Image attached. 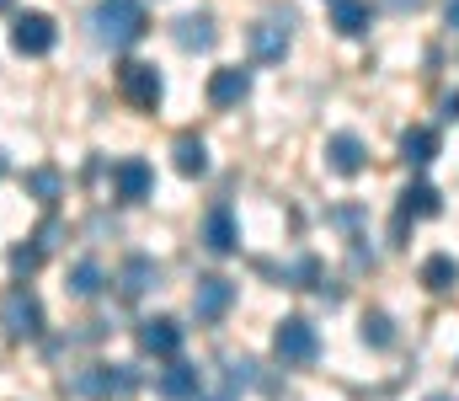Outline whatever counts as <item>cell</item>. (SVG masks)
<instances>
[{"instance_id": "cell-1", "label": "cell", "mask_w": 459, "mask_h": 401, "mask_svg": "<svg viewBox=\"0 0 459 401\" xmlns=\"http://www.w3.org/2000/svg\"><path fill=\"white\" fill-rule=\"evenodd\" d=\"M91 27H97L102 43H113V48H134V43L150 32V16H144L139 0H102L97 16H91Z\"/></svg>"}, {"instance_id": "cell-2", "label": "cell", "mask_w": 459, "mask_h": 401, "mask_svg": "<svg viewBox=\"0 0 459 401\" xmlns=\"http://www.w3.org/2000/svg\"><path fill=\"white\" fill-rule=\"evenodd\" d=\"M75 397H91V401H128L139 391V370L134 364H91L70 380Z\"/></svg>"}, {"instance_id": "cell-3", "label": "cell", "mask_w": 459, "mask_h": 401, "mask_svg": "<svg viewBox=\"0 0 459 401\" xmlns=\"http://www.w3.org/2000/svg\"><path fill=\"white\" fill-rule=\"evenodd\" d=\"M0 332H5L11 343H32V337H43V300H38L27 283L5 289V300H0Z\"/></svg>"}, {"instance_id": "cell-4", "label": "cell", "mask_w": 459, "mask_h": 401, "mask_svg": "<svg viewBox=\"0 0 459 401\" xmlns=\"http://www.w3.org/2000/svg\"><path fill=\"white\" fill-rule=\"evenodd\" d=\"M316 353H321V337H316V327H310L305 316L278 321V332H273V359H278L283 370H305V364H316Z\"/></svg>"}, {"instance_id": "cell-5", "label": "cell", "mask_w": 459, "mask_h": 401, "mask_svg": "<svg viewBox=\"0 0 459 401\" xmlns=\"http://www.w3.org/2000/svg\"><path fill=\"white\" fill-rule=\"evenodd\" d=\"M117 92H123L128 108L155 113V108H160V70L144 65V59H128V65H117Z\"/></svg>"}, {"instance_id": "cell-6", "label": "cell", "mask_w": 459, "mask_h": 401, "mask_svg": "<svg viewBox=\"0 0 459 401\" xmlns=\"http://www.w3.org/2000/svg\"><path fill=\"white\" fill-rule=\"evenodd\" d=\"M54 43H59V27H54V16H43V11H22V16H16V27H11V48H16V54H27V59H43Z\"/></svg>"}, {"instance_id": "cell-7", "label": "cell", "mask_w": 459, "mask_h": 401, "mask_svg": "<svg viewBox=\"0 0 459 401\" xmlns=\"http://www.w3.org/2000/svg\"><path fill=\"white\" fill-rule=\"evenodd\" d=\"M155 193V166L150 161H139V155H123L113 166V198L123 204H144Z\"/></svg>"}, {"instance_id": "cell-8", "label": "cell", "mask_w": 459, "mask_h": 401, "mask_svg": "<svg viewBox=\"0 0 459 401\" xmlns=\"http://www.w3.org/2000/svg\"><path fill=\"white\" fill-rule=\"evenodd\" d=\"M230 305H235V283H230V278H220V273H214V278H198V289H193V316H198V321H209V327L225 321Z\"/></svg>"}, {"instance_id": "cell-9", "label": "cell", "mask_w": 459, "mask_h": 401, "mask_svg": "<svg viewBox=\"0 0 459 401\" xmlns=\"http://www.w3.org/2000/svg\"><path fill=\"white\" fill-rule=\"evenodd\" d=\"M139 348L144 353H155V359H177V348H182V327L171 321V316H150V321H139Z\"/></svg>"}, {"instance_id": "cell-10", "label": "cell", "mask_w": 459, "mask_h": 401, "mask_svg": "<svg viewBox=\"0 0 459 401\" xmlns=\"http://www.w3.org/2000/svg\"><path fill=\"white\" fill-rule=\"evenodd\" d=\"M289 54V27L278 22V16H262L256 27H251V59L256 65H278Z\"/></svg>"}, {"instance_id": "cell-11", "label": "cell", "mask_w": 459, "mask_h": 401, "mask_svg": "<svg viewBox=\"0 0 459 401\" xmlns=\"http://www.w3.org/2000/svg\"><path fill=\"white\" fill-rule=\"evenodd\" d=\"M246 92H251V70H240V65H220L209 75V102L214 108H240Z\"/></svg>"}, {"instance_id": "cell-12", "label": "cell", "mask_w": 459, "mask_h": 401, "mask_svg": "<svg viewBox=\"0 0 459 401\" xmlns=\"http://www.w3.org/2000/svg\"><path fill=\"white\" fill-rule=\"evenodd\" d=\"M326 161H332V171L358 177V171L368 166V144H363L358 134H332V139H326Z\"/></svg>"}, {"instance_id": "cell-13", "label": "cell", "mask_w": 459, "mask_h": 401, "mask_svg": "<svg viewBox=\"0 0 459 401\" xmlns=\"http://www.w3.org/2000/svg\"><path fill=\"white\" fill-rule=\"evenodd\" d=\"M198 391H204V370H198V364L171 359V370L160 375V397H166V401H198Z\"/></svg>"}, {"instance_id": "cell-14", "label": "cell", "mask_w": 459, "mask_h": 401, "mask_svg": "<svg viewBox=\"0 0 459 401\" xmlns=\"http://www.w3.org/2000/svg\"><path fill=\"white\" fill-rule=\"evenodd\" d=\"M214 16L209 11H193V16H182L177 22V48H187V54H209L214 48Z\"/></svg>"}, {"instance_id": "cell-15", "label": "cell", "mask_w": 459, "mask_h": 401, "mask_svg": "<svg viewBox=\"0 0 459 401\" xmlns=\"http://www.w3.org/2000/svg\"><path fill=\"white\" fill-rule=\"evenodd\" d=\"M160 283V267H155V257H144V252H134L128 263L117 267V289L128 294V300H139L144 289H155Z\"/></svg>"}, {"instance_id": "cell-16", "label": "cell", "mask_w": 459, "mask_h": 401, "mask_svg": "<svg viewBox=\"0 0 459 401\" xmlns=\"http://www.w3.org/2000/svg\"><path fill=\"white\" fill-rule=\"evenodd\" d=\"M204 247H209V252H220V257H230V252L240 247L235 214H230L225 204H220V209H209V220H204Z\"/></svg>"}, {"instance_id": "cell-17", "label": "cell", "mask_w": 459, "mask_h": 401, "mask_svg": "<svg viewBox=\"0 0 459 401\" xmlns=\"http://www.w3.org/2000/svg\"><path fill=\"white\" fill-rule=\"evenodd\" d=\"M368 22H374V5H368V0H332V27H337L342 38H363Z\"/></svg>"}, {"instance_id": "cell-18", "label": "cell", "mask_w": 459, "mask_h": 401, "mask_svg": "<svg viewBox=\"0 0 459 401\" xmlns=\"http://www.w3.org/2000/svg\"><path fill=\"white\" fill-rule=\"evenodd\" d=\"M433 155H438V129L411 124V129L401 134V161H406V166H428Z\"/></svg>"}, {"instance_id": "cell-19", "label": "cell", "mask_w": 459, "mask_h": 401, "mask_svg": "<svg viewBox=\"0 0 459 401\" xmlns=\"http://www.w3.org/2000/svg\"><path fill=\"white\" fill-rule=\"evenodd\" d=\"M171 155H177V171H182V177H204V171H209V144H204L198 134H177Z\"/></svg>"}, {"instance_id": "cell-20", "label": "cell", "mask_w": 459, "mask_h": 401, "mask_svg": "<svg viewBox=\"0 0 459 401\" xmlns=\"http://www.w3.org/2000/svg\"><path fill=\"white\" fill-rule=\"evenodd\" d=\"M438 209H444V198H438L433 182H411V187L401 193V214H406V220H433Z\"/></svg>"}, {"instance_id": "cell-21", "label": "cell", "mask_w": 459, "mask_h": 401, "mask_svg": "<svg viewBox=\"0 0 459 401\" xmlns=\"http://www.w3.org/2000/svg\"><path fill=\"white\" fill-rule=\"evenodd\" d=\"M459 283V263L449 252H433L428 263H422V289H433V294H449Z\"/></svg>"}, {"instance_id": "cell-22", "label": "cell", "mask_w": 459, "mask_h": 401, "mask_svg": "<svg viewBox=\"0 0 459 401\" xmlns=\"http://www.w3.org/2000/svg\"><path fill=\"white\" fill-rule=\"evenodd\" d=\"M102 278H108V273H102L97 257H81V263L70 267V283H65V289H70L75 300H97V294H102Z\"/></svg>"}, {"instance_id": "cell-23", "label": "cell", "mask_w": 459, "mask_h": 401, "mask_svg": "<svg viewBox=\"0 0 459 401\" xmlns=\"http://www.w3.org/2000/svg\"><path fill=\"white\" fill-rule=\"evenodd\" d=\"M27 193H32L43 209H54V204H59V193H65V177H59L54 166H38V171H27Z\"/></svg>"}, {"instance_id": "cell-24", "label": "cell", "mask_w": 459, "mask_h": 401, "mask_svg": "<svg viewBox=\"0 0 459 401\" xmlns=\"http://www.w3.org/2000/svg\"><path fill=\"white\" fill-rule=\"evenodd\" d=\"M363 343H368V348H390V343H395V332H390V316H385V310H368V316H363Z\"/></svg>"}, {"instance_id": "cell-25", "label": "cell", "mask_w": 459, "mask_h": 401, "mask_svg": "<svg viewBox=\"0 0 459 401\" xmlns=\"http://www.w3.org/2000/svg\"><path fill=\"white\" fill-rule=\"evenodd\" d=\"M225 370H230V375H225L230 397H235V391H246V386H256V364H251V359H230Z\"/></svg>"}, {"instance_id": "cell-26", "label": "cell", "mask_w": 459, "mask_h": 401, "mask_svg": "<svg viewBox=\"0 0 459 401\" xmlns=\"http://www.w3.org/2000/svg\"><path fill=\"white\" fill-rule=\"evenodd\" d=\"M43 257H48V252H43L38 241H32V247H16V252H11V273H27V278H32V273L43 267Z\"/></svg>"}, {"instance_id": "cell-27", "label": "cell", "mask_w": 459, "mask_h": 401, "mask_svg": "<svg viewBox=\"0 0 459 401\" xmlns=\"http://www.w3.org/2000/svg\"><path fill=\"white\" fill-rule=\"evenodd\" d=\"M438 113H444L449 124H459V92H449V97H444V108H438Z\"/></svg>"}, {"instance_id": "cell-28", "label": "cell", "mask_w": 459, "mask_h": 401, "mask_svg": "<svg viewBox=\"0 0 459 401\" xmlns=\"http://www.w3.org/2000/svg\"><path fill=\"white\" fill-rule=\"evenodd\" d=\"M444 16H449V27H459V0H449V11H444Z\"/></svg>"}, {"instance_id": "cell-29", "label": "cell", "mask_w": 459, "mask_h": 401, "mask_svg": "<svg viewBox=\"0 0 459 401\" xmlns=\"http://www.w3.org/2000/svg\"><path fill=\"white\" fill-rule=\"evenodd\" d=\"M395 5H401V11H417V5H422V0H395Z\"/></svg>"}, {"instance_id": "cell-30", "label": "cell", "mask_w": 459, "mask_h": 401, "mask_svg": "<svg viewBox=\"0 0 459 401\" xmlns=\"http://www.w3.org/2000/svg\"><path fill=\"white\" fill-rule=\"evenodd\" d=\"M198 401H235V397H230V391H225V397H204V391H198Z\"/></svg>"}, {"instance_id": "cell-31", "label": "cell", "mask_w": 459, "mask_h": 401, "mask_svg": "<svg viewBox=\"0 0 459 401\" xmlns=\"http://www.w3.org/2000/svg\"><path fill=\"white\" fill-rule=\"evenodd\" d=\"M0 177H5V150H0Z\"/></svg>"}, {"instance_id": "cell-32", "label": "cell", "mask_w": 459, "mask_h": 401, "mask_svg": "<svg viewBox=\"0 0 459 401\" xmlns=\"http://www.w3.org/2000/svg\"><path fill=\"white\" fill-rule=\"evenodd\" d=\"M5 5H11V0H0V11H5Z\"/></svg>"}]
</instances>
